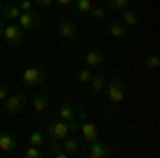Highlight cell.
<instances>
[{
  "mask_svg": "<svg viewBox=\"0 0 160 158\" xmlns=\"http://www.w3.org/2000/svg\"><path fill=\"white\" fill-rule=\"evenodd\" d=\"M47 71L45 69H41V66H28L22 75V84L28 85V88H37V85L45 84L47 81Z\"/></svg>",
  "mask_w": 160,
  "mask_h": 158,
  "instance_id": "6da1fadb",
  "label": "cell"
},
{
  "mask_svg": "<svg viewBox=\"0 0 160 158\" xmlns=\"http://www.w3.org/2000/svg\"><path fill=\"white\" fill-rule=\"evenodd\" d=\"M2 38L7 41V45L11 47H19L26 41V30L19 28L17 24H7L4 26V32H2Z\"/></svg>",
  "mask_w": 160,
  "mask_h": 158,
  "instance_id": "7a4b0ae2",
  "label": "cell"
},
{
  "mask_svg": "<svg viewBox=\"0 0 160 158\" xmlns=\"http://www.w3.org/2000/svg\"><path fill=\"white\" fill-rule=\"evenodd\" d=\"M4 103V109L7 113H11V115H17V113H22V111L28 107V96L26 94H9V96L2 100Z\"/></svg>",
  "mask_w": 160,
  "mask_h": 158,
  "instance_id": "3957f363",
  "label": "cell"
},
{
  "mask_svg": "<svg viewBox=\"0 0 160 158\" xmlns=\"http://www.w3.org/2000/svg\"><path fill=\"white\" fill-rule=\"evenodd\" d=\"M124 81L120 77H113V79H107V85H105V92H107V98L111 103H122L124 100Z\"/></svg>",
  "mask_w": 160,
  "mask_h": 158,
  "instance_id": "277c9868",
  "label": "cell"
},
{
  "mask_svg": "<svg viewBox=\"0 0 160 158\" xmlns=\"http://www.w3.org/2000/svg\"><path fill=\"white\" fill-rule=\"evenodd\" d=\"M66 135H68V126H66L64 120H53L47 124V137H49V141H58L60 143Z\"/></svg>",
  "mask_w": 160,
  "mask_h": 158,
  "instance_id": "5b68a950",
  "label": "cell"
},
{
  "mask_svg": "<svg viewBox=\"0 0 160 158\" xmlns=\"http://www.w3.org/2000/svg\"><path fill=\"white\" fill-rule=\"evenodd\" d=\"M111 154H113V150H111L109 143H105L100 139L90 141V147H88V156L90 158H109Z\"/></svg>",
  "mask_w": 160,
  "mask_h": 158,
  "instance_id": "8992f818",
  "label": "cell"
},
{
  "mask_svg": "<svg viewBox=\"0 0 160 158\" xmlns=\"http://www.w3.org/2000/svg\"><path fill=\"white\" fill-rule=\"evenodd\" d=\"M17 26L24 30H38L41 28V17L32 11H22L17 17Z\"/></svg>",
  "mask_w": 160,
  "mask_h": 158,
  "instance_id": "52a82bcc",
  "label": "cell"
},
{
  "mask_svg": "<svg viewBox=\"0 0 160 158\" xmlns=\"http://www.w3.org/2000/svg\"><path fill=\"white\" fill-rule=\"evenodd\" d=\"M79 128H81V135H83V139H86L88 143L94 141V139H98V126H96L94 122H90L88 118H86V120H81Z\"/></svg>",
  "mask_w": 160,
  "mask_h": 158,
  "instance_id": "ba28073f",
  "label": "cell"
},
{
  "mask_svg": "<svg viewBox=\"0 0 160 158\" xmlns=\"http://www.w3.org/2000/svg\"><path fill=\"white\" fill-rule=\"evenodd\" d=\"M90 84H92V96H98L105 92V85H107V75L105 73H94L92 75V79H90Z\"/></svg>",
  "mask_w": 160,
  "mask_h": 158,
  "instance_id": "9c48e42d",
  "label": "cell"
},
{
  "mask_svg": "<svg viewBox=\"0 0 160 158\" xmlns=\"http://www.w3.org/2000/svg\"><path fill=\"white\" fill-rule=\"evenodd\" d=\"M0 150L4 152V154H11L17 150V141H15V137L11 133H7V130H2L0 133Z\"/></svg>",
  "mask_w": 160,
  "mask_h": 158,
  "instance_id": "30bf717a",
  "label": "cell"
},
{
  "mask_svg": "<svg viewBox=\"0 0 160 158\" xmlns=\"http://www.w3.org/2000/svg\"><path fill=\"white\" fill-rule=\"evenodd\" d=\"M107 32L115 38H126L128 37V26L122 22H111V24H107Z\"/></svg>",
  "mask_w": 160,
  "mask_h": 158,
  "instance_id": "8fae6325",
  "label": "cell"
},
{
  "mask_svg": "<svg viewBox=\"0 0 160 158\" xmlns=\"http://www.w3.org/2000/svg\"><path fill=\"white\" fill-rule=\"evenodd\" d=\"M58 32H60L62 38H75V34H77V26H75L71 19H62L60 24H58Z\"/></svg>",
  "mask_w": 160,
  "mask_h": 158,
  "instance_id": "7c38bea8",
  "label": "cell"
},
{
  "mask_svg": "<svg viewBox=\"0 0 160 158\" xmlns=\"http://www.w3.org/2000/svg\"><path fill=\"white\" fill-rule=\"evenodd\" d=\"M19 13H22V9H19L17 4H2V13H0V17H2L4 22H17Z\"/></svg>",
  "mask_w": 160,
  "mask_h": 158,
  "instance_id": "4fadbf2b",
  "label": "cell"
},
{
  "mask_svg": "<svg viewBox=\"0 0 160 158\" xmlns=\"http://www.w3.org/2000/svg\"><path fill=\"white\" fill-rule=\"evenodd\" d=\"M102 62H105V58L100 51H88L86 54V66H90V69H98V66H102Z\"/></svg>",
  "mask_w": 160,
  "mask_h": 158,
  "instance_id": "5bb4252c",
  "label": "cell"
},
{
  "mask_svg": "<svg viewBox=\"0 0 160 158\" xmlns=\"http://www.w3.org/2000/svg\"><path fill=\"white\" fill-rule=\"evenodd\" d=\"M62 150H64L68 156H73V154L79 152V141L73 139V137H64V139H62Z\"/></svg>",
  "mask_w": 160,
  "mask_h": 158,
  "instance_id": "9a60e30c",
  "label": "cell"
},
{
  "mask_svg": "<svg viewBox=\"0 0 160 158\" xmlns=\"http://www.w3.org/2000/svg\"><path fill=\"white\" fill-rule=\"evenodd\" d=\"M32 107H34L38 113H43V111L49 107V96H47V94H37V96L32 98Z\"/></svg>",
  "mask_w": 160,
  "mask_h": 158,
  "instance_id": "2e32d148",
  "label": "cell"
},
{
  "mask_svg": "<svg viewBox=\"0 0 160 158\" xmlns=\"http://www.w3.org/2000/svg\"><path fill=\"white\" fill-rule=\"evenodd\" d=\"M122 24H126V26H137L139 24V15H137V11H132V9H124L122 11Z\"/></svg>",
  "mask_w": 160,
  "mask_h": 158,
  "instance_id": "e0dca14e",
  "label": "cell"
},
{
  "mask_svg": "<svg viewBox=\"0 0 160 158\" xmlns=\"http://www.w3.org/2000/svg\"><path fill=\"white\" fill-rule=\"evenodd\" d=\"M75 115H77V109H75L71 103H64V105L60 107V120L68 122V120H73Z\"/></svg>",
  "mask_w": 160,
  "mask_h": 158,
  "instance_id": "ac0fdd59",
  "label": "cell"
},
{
  "mask_svg": "<svg viewBox=\"0 0 160 158\" xmlns=\"http://www.w3.org/2000/svg\"><path fill=\"white\" fill-rule=\"evenodd\" d=\"M28 143L30 145H37V147H41V145H45V133L43 130H32L30 133V137H28Z\"/></svg>",
  "mask_w": 160,
  "mask_h": 158,
  "instance_id": "d6986e66",
  "label": "cell"
},
{
  "mask_svg": "<svg viewBox=\"0 0 160 158\" xmlns=\"http://www.w3.org/2000/svg\"><path fill=\"white\" fill-rule=\"evenodd\" d=\"M92 7H94L92 0H75V9H77V13H90Z\"/></svg>",
  "mask_w": 160,
  "mask_h": 158,
  "instance_id": "ffe728a7",
  "label": "cell"
},
{
  "mask_svg": "<svg viewBox=\"0 0 160 158\" xmlns=\"http://www.w3.org/2000/svg\"><path fill=\"white\" fill-rule=\"evenodd\" d=\"M92 75H94V69H90V66H86V69H81V71L77 73V79H79L81 84H88V81L92 79Z\"/></svg>",
  "mask_w": 160,
  "mask_h": 158,
  "instance_id": "44dd1931",
  "label": "cell"
},
{
  "mask_svg": "<svg viewBox=\"0 0 160 158\" xmlns=\"http://www.w3.org/2000/svg\"><path fill=\"white\" fill-rule=\"evenodd\" d=\"M88 15H92V19H96V22H102V19H105V15H107V11H105L102 7H92Z\"/></svg>",
  "mask_w": 160,
  "mask_h": 158,
  "instance_id": "7402d4cb",
  "label": "cell"
},
{
  "mask_svg": "<svg viewBox=\"0 0 160 158\" xmlns=\"http://www.w3.org/2000/svg\"><path fill=\"white\" fill-rule=\"evenodd\" d=\"M143 64H145V66H148L149 71H154V69H158L160 60H158V56H154V54H152V56H148V58H145V60H143Z\"/></svg>",
  "mask_w": 160,
  "mask_h": 158,
  "instance_id": "603a6c76",
  "label": "cell"
},
{
  "mask_svg": "<svg viewBox=\"0 0 160 158\" xmlns=\"http://www.w3.org/2000/svg\"><path fill=\"white\" fill-rule=\"evenodd\" d=\"M24 156H26V158H43V152H41L37 145H30V147L24 152Z\"/></svg>",
  "mask_w": 160,
  "mask_h": 158,
  "instance_id": "cb8c5ba5",
  "label": "cell"
},
{
  "mask_svg": "<svg viewBox=\"0 0 160 158\" xmlns=\"http://www.w3.org/2000/svg\"><path fill=\"white\" fill-rule=\"evenodd\" d=\"M51 152H53V156H56V158H68V154L58 145V141H51Z\"/></svg>",
  "mask_w": 160,
  "mask_h": 158,
  "instance_id": "d4e9b609",
  "label": "cell"
},
{
  "mask_svg": "<svg viewBox=\"0 0 160 158\" xmlns=\"http://www.w3.org/2000/svg\"><path fill=\"white\" fill-rule=\"evenodd\" d=\"M111 9H115V11H124L126 7H128V0H109Z\"/></svg>",
  "mask_w": 160,
  "mask_h": 158,
  "instance_id": "484cf974",
  "label": "cell"
},
{
  "mask_svg": "<svg viewBox=\"0 0 160 158\" xmlns=\"http://www.w3.org/2000/svg\"><path fill=\"white\" fill-rule=\"evenodd\" d=\"M17 7H19L22 11H32L34 2H32V0H19V2H17Z\"/></svg>",
  "mask_w": 160,
  "mask_h": 158,
  "instance_id": "4316f807",
  "label": "cell"
},
{
  "mask_svg": "<svg viewBox=\"0 0 160 158\" xmlns=\"http://www.w3.org/2000/svg\"><path fill=\"white\" fill-rule=\"evenodd\" d=\"M66 126H68V130H79V122L75 120V118H73V120H68V122H66Z\"/></svg>",
  "mask_w": 160,
  "mask_h": 158,
  "instance_id": "83f0119b",
  "label": "cell"
},
{
  "mask_svg": "<svg viewBox=\"0 0 160 158\" xmlns=\"http://www.w3.org/2000/svg\"><path fill=\"white\" fill-rule=\"evenodd\" d=\"M7 96H9V88H7V85H2V84H0V100H4Z\"/></svg>",
  "mask_w": 160,
  "mask_h": 158,
  "instance_id": "f1b7e54d",
  "label": "cell"
},
{
  "mask_svg": "<svg viewBox=\"0 0 160 158\" xmlns=\"http://www.w3.org/2000/svg\"><path fill=\"white\" fill-rule=\"evenodd\" d=\"M34 2H37L38 7H51L53 4V0H34Z\"/></svg>",
  "mask_w": 160,
  "mask_h": 158,
  "instance_id": "f546056e",
  "label": "cell"
},
{
  "mask_svg": "<svg viewBox=\"0 0 160 158\" xmlns=\"http://www.w3.org/2000/svg\"><path fill=\"white\" fill-rule=\"evenodd\" d=\"M53 2H58L60 7H68V4H73L75 0H53Z\"/></svg>",
  "mask_w": 160,
  "mask_h": 158,
  "instance_id": "4dcf8cb0",
  "label": "cell"
},
{
  "mask_svg": "<svg viewBox=\"0 0 160 158\" xmlns=\"http://www.w3.org/2000/svg\"><path fill=\"white\" fill-rule=\"evenodd\" d=\"M77 113H79V118H81V120H86V118H88V111L83 109V107H79V111H77Z\"/></svg>",
  "mask_w": 160,
  "mask_h": 158,
  "instance_id": "1f68e13d",
  "label": "cell"
},
{
  "mask_svg": "<svg viewBox=\"0 0 160 158\" xmlns=\"http://www.w3.org/2000/svg\"><path fill=\"white\" fill-rule=\"evenodd\" d=\"M4 26H7V22L0 17V38H2V32H4Z\"/></svg>",
  "mask_w": 160,
  "mask_h": 158,
  "instance_id": "d6a6232c",
  "label": "cell"
},
{
  "mask_svg": "<svg viewBox=\"0 0 160 158\" xmlns=\"http://www.w3.org/2000/svg\"><path fill=\"white\" fill-rule=\"evenodd\" d=\"M0 13H2V2H0Z\"/></svg>",
  "mask_w": 160,
  "mask_h": 158,
  "instance_id": "836d02e7",
  "label": "cell"
}]
</instances>
